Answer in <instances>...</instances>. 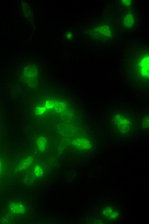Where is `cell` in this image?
Instances as JSON below:
<instances>
[{"label":"cell","mask_w":149,"mask_h":224,"mask_svg":"<svg viewBox=\"0 0 149 224\" xmlns=\"http://www.w3.org/2000/svg\"><path fill=\"white\" fill-rule=\"evenodd\" d=\"M59 133L65 137H71L74 134V129L72 126L65 123H62L58 126Z\"/></svg>","instance_id":"cell-1"},{"label":"cell","mask_w":149,"mask_h":224,"mask_svg":"<svg viewBox=\"0 0 149 224\" xmlns=\"http://www.w3.org/2000/svg\"><path fill=\"white\" fill-rule=\"evenodd\" d=\"M72 144L75 146L79 150H84V149H89L92 147V144L90 141L86 138H77L72 141Z\"/></svg>","instance_id":"cell-2"},{"label":"cell","mask_w":149,"mask_h":224,"mask_svg":"<svg viewBox=\"0 0 149 224\" xmlns=\"http://www.w3.org/2000/svg\"><path fill=\"white\" fill-rule=\"evenodd\" d=\"M21 3L22 10H23V13H24V15H25L26 18L32 24V26H33V27H34V30H35V27L34 22V15H33L31 8L30 7L28 4L26 2L21 1Z\"/></svg>","instance_id":"cell-3"},{"label":"cell","mask_w":149,"mask_h":224,"mask_svg":"<svg viewBox=\"0 0 149 224\" xmlns=\"http://www.w3.org/2000/svg\"><path fill=\"white\" fill-rule=\"evenodd\" d=\"M38 69L35 65H29L24 69L23 74L25 76L31 78H37L38 76Z\"/></svg>","instance_id":"cell-4"},{"label":"cell","mask_w":149,"mask_h":224,"mask_svg":"<svg viewBox=\"0 0 149 224\" xmlns=\"http://www.w3.org/2000/svg\"><path fill=\"white\" fill-rule=\"evenodd\" d=\"M34 162V157L32 156H28L27 158L22 160L21 163L18 166V167L15 169V172L17 173L18 172H21L22 170H26L28 167Z\"/></svg>","instance_id":"cell-5"},{"label":"cell","mask_w":149,"mask_h":224,"mask_svg":"<svg viewBox=\"0 0 149 224\" xmlns=\"http://www.w3.org/2000/svg\"><path fill=\"white\" fill-rule=\"evenodd\" d=\"M9 208L12 214H24L26 207L21 204H15L11 202L9 205Z\"/></svg>","instance_id":"cell-6"},{"label":"cell","mask_w":149,"mask_h":224,"mask_svg":"<svg viewBox=\"0 0 149 224\" xmlns=\"http://www.w3.org/2000/svg\"><path fill=\"white\" fill-rule=\"evenodd\" d=\"M134 23H135V21H134L133 16L132 15L131 12L129 13L127 15H126V17L124 18V19L123 20V26L127 28H131V27L133 26Z\"/></svg>","instance_id":"cell-7"},{"label":"cell","mask_w":149,"mask_h":224,"mask_svg":"<svg viewBox=\"0 0 149 224\" xmlns=\"http://www.w3.org/2000/svg\"><path fill=\"white\" fill-rule=\"evenodd\" d=\"M97 31H98L99 32H100L101 34L104 35L106 37H111V32L110 30V27L107 25H103V26H100L97 27L95 29Z\"/></svg>","instance_id":"cell-8"},{"label":"cell","mask_w":149,"mask_h":224,"mask_svg":"<svg viewBox=\"0 0 149 224\" xmlns=\"http://www.w3.org/2000/svg\"><path fill=\"white\" fill-rule=\"evenodd\" d=\"M128 124H131V122L126 119L125 121L118 124V129H119L121 133L126 134L129 132V131L130 130V127L129 126H128Z\"/></svg>","instance_id":"cell-9"},{"label":"cell","mask_w":149,"mask_h":224,"mask_svg":"<svg viewBox=\"0 0 149 224\" xmlns=\"http://www.w3.org/2000/svg\"><path fill=\"white\" fill-rule=\"evenodd\" d=\"M140 65H142L141 66V67H142L141 72H142V75L145 76H148V58L146 57L145 59L142 61V62L140 63Z\"/></svg>","instance_id":"cell-10"},{"label":"cell","mask_w":149,"mask_h":224,"mask_svg":"<svg viewBox=\"0 0 149 224\" xmlns=\"http://www.w3.org/2000/svg\"><path fill=\"white\" fill-rule=\"evenodd\" d=\"M35 176L34 174L30 173V171H28L25 175V177H24V182H25V183L28 185H31L34 183V181L35 180Z\"/></svg>","instance_id":"cell-11"},{"label":"cell","mask_w":149,"mask_h":224,"mask_svg":"<svg viewBox=\"0 0 149 224\" xmlns=\"http://www.w3.org/2000/svg\"><path fill=\"white\" fill-rule=\"evenodd\" d=\"M47 142V140L44 137H40L37 140V144L38 146L39 150L44 153L46 149V144Z\"/></svg>","instance_id":"cell-12"},{"label":"cell","mask_w":149,"mask_h":224,"mask_svg":"<svg viewBox=\"0 0 149 224\" xmlns=\"http://www.w3.org/2000/svg\"><path fill=\"white\" fill-rule=\"evenodd\" d=\"M70 144V142L69 139L67 138H64L63 139L59 145V147H58V153L59 154H61L62 153V152L63 151L64 149L68 147L69 145Z\"/></svg>","instance_id":"cell-13"},{"label":"cell","mask_w":149,"mask_h":224,"mask_svg":"<svg viewBox=\"0 0 149 224\" xmlns=\"http://www.w3.org/2000/svg\"><path fill=\"white\" fill-rule=\"evenodd\" d=\"M54 108L58 113L63 112L65 109V104L63 103L56 102L54 105Z\"/></svg>","instance_id":"cell-14"},{"label":"cell","mask_w":149,"mask_h":224,"mask_svg":"<svg viewBox=\"0 0 149 224\" xmlns=\"http://www.w3.org/2000/svg\"><path fill=\"white\" fill-rule=\"evenodd\" d=\"M72 119V115L68 112H63L62 113L61 119L65 122H69Z\"/></svg>","instance_id":"cell-15"},{"label":"cell","mask_w":149,"mask_h":224,"mask_svg":"<svg viewBox=\"0 0 149 224\" xmlns=\"http://www.w3.org/2000/svg\"><path fill=\"white\" fill-rule=\"evenodd\" d=\"M34 173L36 177H41L44 173L43 170L41 168L39 165H36L35 170H34Z\"/></svg>","instance_id":"cell-16"},{"label":"cell","mask_w":149,"mask_h":224,"mask_svg":"<svg viewBox=\"0 0 149 224\" xmlns=\"http://www.w3.org/2000/svg\"><path fill=\"white\" fill-rule=\"evenodd\" d=\"M125 120H126V119H123V118L121 117L119 115H116L113 120V122L115 124H116V125H118V124L122 123V122L125 121Z\"/></svg>","instance_id":"cell-17"},{"label":"cell","mask_w":149,"mask_h":224,"mask_svg":"<svg viewBox=\"0 0 149 224\" xmlns=\"http://www.w3.org/2000/svg\"><path fill=\"white\" fill-rule=\"evenodd\" d=\"M28 84L30 87L33 88H35L38 85V82L34 78H31L28 80Z\"/></svg>","instance_id":"cell-18"},{"label":"cell","mask_w":149,"mask_h":224,"mask_svg":"<svg viewBox=\"0 0 149 224\" xmlns=\"http://www.w3.org/2000/svg\"><path fill=\"white\" fill-rule=\"evenodd\" d=\"M46 108L45 107H36V108L35 110V115H42L43 114L45 111H46Z\"/></svg>","instance_id":"cell-19"},{"label":"cell","mask_w":149,"mask_h":224,"mask_svg":"<svg viewBox=\"0 0 149 224\" xmlns=\"http://www.w3.org/2000/svg\"><path fill=\"white\" fill-rule=\"evenodd\" d=\"M113 210L110 207H105V209L104 210V211H103V214L106 217H108L110 215V214L112 213Z\"/></svg>","instance_id":"cell-20"},{"label":"cell","mask_w":149,"mask_h":224,"mask_svg":"<svg viewBox=\"0 0 149 224\" xmlns=\"http://www.w3.org/2000/svg\"><path fill=\"white\" fill-rule=\"evenodd\" d=\"M148 126H149V117L148 116H146L143 120V128L144 129H147L148 128Z\"/></svg>","instance_id":"cell-21"},{"label":"cell","mask_w":149,"mask_h":224,"mask_svg":"<svg viewBox=\"0 0 149 224\" xmlns=\"http://www.w3.org/2000/svg\"><path fill=\"white\" fill-rule=\"evenodd\" d=\"M54 103L52 101H47L46 103V108L47 109H51L54 107Z\"/></svg>","instance_id":"cell-22"},{"label":"cell","mask_w":149,"mask_h":224,"mask_svg":"<svg viewBox=\"0 0 149 224\" xmlns=\"http://www.w3.org/2000/svg\"><path fill=\"white\" fill-rule=\"evenodd\" d=\"M124 5H125L126 6H129L130 4H131V0H129V1H128V0H123V1L122 2Z\"/></svg>","instance_id":"cell-23"},{"label":"cell","mask_w":149,"mask_h":224,"mask_svg":"<svg viewBox=\"0 0 149 224\" xmlns=\"http://www.w3.org/2000/svg\"><path fill=\"white\" fill-rule=\"evenodd\" d=\"M94 223H103V222H101V221H99V220H97L96 222H94Z\"/></svg>","instance_id":"cell-24"},{"label":"cell","mask_w":149,"mask_h":224,"mask_svg":"<svg viewBox=\"0 0 149 224\" xmlns=\"http://www.w3.org/2000/svg\"><path fill=\"white\" fill-rule=\"evenodd\" d=\"M1 166H2V164H1V161H0V168H1Z\"/></svg>","instance_id":"cell-25"}]
</instances>
